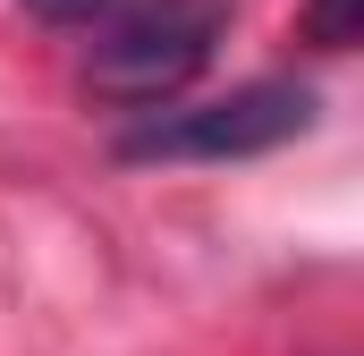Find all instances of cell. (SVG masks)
<instances>
[{"instance_id": "2", "label": "cell", "mask_w": 364, "mask_h": 356, "mask_svg": "<svg viewBox=\"0 0 364 356\" xmlns=\"http://www.w3.org/2000/svg\"><path fill=\"white\" fill-rule=\"evenodd\" d=\"M314 127V85L296 77H255L237 93H212V102H170L153 119L127 127V162H255L279 153L288 136Z\"/></svg>"}, {"instance_id": "3", "label": "cell", "mask_w": 364, "mask_h": 356, "mask_svg": "<svg viewBox=\"0 0 364 356\" xmlns=\"http://www.w3.org/2000/svg\"><path fill=\"white\" fill-rule=\"evenodd\" d=\"M305 43L348 51V43H356V0H314V9H305Z\"/></svg>"}, {"instance_id": "1", "label": "cell", "mask_w": 364, "mask_h": 356, "mask_svg": "<svg viewBox=\"0 0 364 356\" xmlns=\"http://www.w3.org/2000/svg\"><path fill=\"white\" fill-rule=\"evenodd\" d=\"M229 17L237 0H102L85 17V85L127 119H153L212 68Z\"/></svg>"}]
</instances>
